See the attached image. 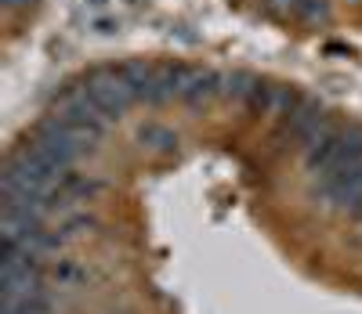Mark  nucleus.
<instances>
[{
	"label": "nucleus",
	"instance_id": "obj_8",
	"mask_svg": "<svg viewBox=\"0 0 362 314\" xmlns=\"http://www.w3.org/2000/svg\"><path fill=\"white\" fill-rule=\"evenodd\" d=\"M264 11L272 18H290L297 11V0H264Z\"/></svg>",
	"mask_w": 362,
	"mask_h": 314
},
{
	"label": "nucleus",
	"instance_id": "obj_2",
	"mask_svg": "<svg viewBox=\"0 0 362 314\" xmlns=\"http://www.w3.org/2000/svg\"><path fill=\"white\" fill-rule=\"evenodd\" d=\"M58 188L69 195V199H95V195H102L105 192V181L102 177H95V174H80V170H66L62 174V181H58Z\"/></svg>",
	"mask_w": 362,
	"mask_h": 314
},
{
	"label": "nucleus",
	"instance_id": "obj_10",
	"mask_svg": "<svg viewBox=\"0 0 362 314\" xmlns=\"http://www.w3.org/2000/svg\"><path fill=\"white\" fill-rule=\"evenodd\" d=\"M119 22H112V18H95V33H112Z\"/></svg>",
	"mask_w": 362,
	"mask_h": 314
},
{
	"label": "nucleus",
	"instance_id": "obj_6",
	"mask_svg": "<svg viewBox=\"0 0 362 314\" xmlns=\"http://www.w3.org/2000/svg\"><path fill=\"white\" fill-rule=\"evenodd\" d=\"M293 18L300 22H329V0H297V11Z\"/></svg>",
	"mask_w": 362,
	"mask_h": 314
},
{
	"label": "nucleus",
	"instance_id": "obj_1",
	"mask_svg": "<svg viewBox=\"0 0 362 314\" xmlns=\"http://www.w3.org/2000/svg\"><path fill=\"white\" fill-rule=\"evenodd\" d=\"M210 98H221V73L218 69H192L185 90H181V102L206 105Z\"/></svg>",
	"mask_w": 362,
	"mask_h": 314
},
{
	"label": "nucleus",
	"instance_id": "obj_4",
	"mask_svg": "<svg viewBox=\"0 0 362 314\" xmlns=\"http://www.w3.org/2000/svg\"><path fill=\"white\" fill-rule=\"evenodd\" d=\"M254 116H268V112H276L279 109V87H272V83H264V80H257L254 83V90L247 94V102H243Z\"/></svg>",
	"mask_w": 362,
	"mask_h": 314
},
{
	"label": "nucleus",
	"instance_id": "obj_9",
	"mask_svg": "<svg viewBox=\"0 0 362 314\" xmlns=\"http://www.w3.org/2000/svg\"><path fill=\"white\" fill-rule=\"evenodd\" d=\"M0 4H4V11H22V8H29V4H33V0H0Z\"/></svg>",
	"mask_w": 362,
	"mask_h": 314
},
{
	"label": "nucleus",
	"instance_id": "obj_7",
	"mask_svg": "<svg viewBox=\"0 0 362 314\" xmlns=\"http://www.w3.org/2000/svg\"><path fill=\"white\" fill-rule=\"evenodd\" d=\"M62 228H66V235H69V238H76V235H83V231H90V228H98V221H95L90 213H73Z\"/></svg>",
	"mask_w": 362,
	"mask_h": 314
},
{
	"label": "nucleus",
	"instance_id": "obj_5",
	"mask_svg": "<svg viewBox=\"0 0 362 314\" xmlns=\"http://www.w3.org/2000/svg\"><path fill=\"white\" fill-rule=\"evenodd\" d=\"M257 76L243 73V69H235V73H221V98L228 102H247V94L254 90Z\"/></svg>",
	"mask_w": 362,
	"mask_h": 314
},
{
	"label": "nucleus",
	"instance_id": "obj_3",
	"mask_svg": "<svg viewBox=\"0 0 362 314\" xmlns=\"http://www.w3.org/2000/svg\"><path fill=\"white\" fill-rule=\"evenodd\" d=\"M138 141L145 148H153V152H163V155L177 152V134L170 127H163V123H145V127L138 131Z\"/></svg>",
	"mask_w": 362,
	"mask_h": 314
}]
</instances>
